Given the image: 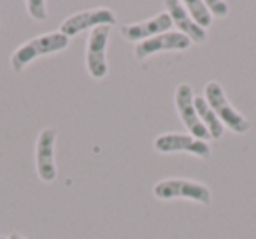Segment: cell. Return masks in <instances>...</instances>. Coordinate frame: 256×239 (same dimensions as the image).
<instances>
[{"label":"cell","mask_w":256,"mask_h":239,"mask_svg":"<svg viewBox=\"0 0 256 239\" xmlns=\"http://www.w3.org/2000/svg\"><path fill=\"white\" fill-rule=\"evenodd\" d=\"M9 239H25L22 234H18V232H12L11 235H9Z\"/></svg>","instance_id":"16"},{"label":"cell","mask_w":256,"mask_h":239,"mask_svg":"<svg viewBox=\"0 0 256 239\" xmlns=\"http://www.w3.org/2000/svg\"><path fill=\"white\" fill-rule=\"evenodd\" d=\"M153 148L158 153H190L202 160L210 158V146L207 141L196 139L192 134L182 132H167L158 136L153 141Z\"/></svg>","instance_id":"4"},{"label":"cell","mask_w":256,"mask_h":239,"mask_svg":"<svg viewBox=\"0 0 256 239\" xmlns=\"http://www.w3.org/2000/svg\"><path fill=\"white\" fill-rule=\"evenodd\" d=\"M207 9L212 16L216 18H224L228 16V4L226 2H220V0H207Z\"/></svg>","instance_id":"15"},{"label":"cell","mask_w":256,"mask_h":239,"mask_svg":"<svg viewBox=\"0 0 256 239\" xmlns=\"http://www.w3.org/2000/svg\"><path fill=\"white\" fill-rule=\"evenodd\" d=\"M204 93H206V100L209 102L210 109L220 118V122L224 125V129H230L232 132L240 134V136L251 130V122L240 111H237L232 106V102L228 100L226 93H224L223 86L220 83L209 81L206 85Z\"/></svg>","instance_id":"2"},{"label":"cell","mask_w":256,"mask_h":239,"mask_svg":"<svg viewBox=\"0 0 256 239\" xmlns=\"http://www.w3.org/2000/svg\"><path fill=\"white\" fill-rule=\"evenodd\" d=\"M25 6L30 18H34L36 22H46L48 20V4L44 0H30Z\"/></svg>","instance_id":"14"},{"label":"cell","mask_w":256,"mask_h":239,"mask_svg":"<svg viewBox=\"0 0 256 239\" xmlns=\"http://www.w3.org/2000/svg\"><path fill=\"white\" fill-rule=\"evenodd\" d=\"M0 239H9V237H6V235H0Z\"/></svg>","instance_id":"17"},{"label":"cell","mask_w":256,"mask_h":239,"mask_svg":"<svg viewBox=\"0 0 256 239\" xmlns=\"http://www.w3.org/2000/svg\"><path fill=\"white\" fill-rule=\"evenodd\" d=\"M164 8H165V13L170 16L172 25L178 29L179 34H182V36L188 37V39L192 41V44L193 43L195 44L206 43L207 32L204 29H200V27L196 25L192 18H190V15L186 13L182 2H179V0H165Z\"/></svg>","instance_id":"11"},{"label":"cell","mask_w":256,"mask_h":239,"mask_svg":"<svg viewBox=\"0 0 256 239\" xmlns=\"http://www.w3.org/2000/svg\"><path fill=\"white\" fill-rule=\"evenodd\" d=\"M174 100H176L178 114H179V118H181L184 129L188 130V134H192L196 139L209 141L210 139L209 132H207V129L202 125V122H200V118L195 109V104H193L195 93H193L192 85H190V83H179L174 93Z\"/></svg>","instance_id":"7"},{"label":"cell","mask_w":256,"mask_h":239,"mask_svg":"<svg viewBox=\"0 0 256 239\" xmlns=\"http://www.w3.org/2000/svg\"><path fill=\"white\" fill-rule=\"evenodd\" d=\"M56 136V129L48 127V129L40 130L36 141V169L37 176L42 183H53L58 176L56 162H54Z\"/></svg>","instance_id":"8"},{"label":"cell","mask_w":256,"mask_h":239,"mask_svg":"<svg viewBox=\"0 0 256 239\" xmlns=\"http://www.w3.org/2000/svg\"><path fill=\"white\" fill-rule=\"evenodd\" d=\"M110 27H96L90 30L86 41V71L93 79H104L109 72L107 65V43H109Z\"/></svg>","instance_id":"5"},{"label":"cell","mask_w":256,"mask_h":239,"mask_svg":"<svg viewBox=\"0 0 256 239\" xmlns=\"http://www.w3.org/2000/svg\"><path fill=\"white\" fill-rule=\"evenodd\" d=\"M153 195L160 200H172V199H188L193 202H198L202 206L210 204V188L202 181H193V179L182 178H168L162 179L153 186Z\"/></svg>","instance_id":"3"},{"label":"cell","mask_w":256,"mask_h":239,"mask_svg":"<svg viewBox=\"0 0 256 239\" xmlns=\"http://www.w3.org/2000/svg\"><path fill=\"white\" fill-rule=\"evenodd\" d=\"M170 29H172L170 16L165 11H162L150 20H144V22H139V23H130V25H123L120 29V32L126 41L137 44V43H142V41L151 39V37H154V36H160V34L170 32Z\"/></svg>","instance_id":"10"},{"label":"cell","mask_w":256,"mask_h":239,"mask_svg":"<svg viewBox=\"0 0 256 239\" xmlns=\"http://www.w3.org/2000/svg\"><path fill=\"white\" fill-rule=\"evenodd\" d=\"M68 43H70V39L65 37L60 30L42 34V36H37L34 39L26 41L12 51L11 60H9L12 72H22L26 65H30L34 60L40 57H48V55H54L67 50Z\"/></svg>","instance_id":"1"},{"label":"cell","mask_w":256,"mask_h":239,"mask_svg":"<svg viewBox=\"0 0 256 239\" xmlns=\"http://www.w3.org/2000/svg\"><path fill=\"white\" fill-rule=\"evenodd\" d=\"M0 23H2V18H0Z\"/></svg>","instance_id":"18"},{"label":"cell","mask_w":256,"mask_h":239,"mask_svg":"<svg viewBox=\"0 0 256 239\" xmlns=\"http://www.w3.org/2000/svg\"><path fill=\"white\" fill-rule=\"evenodd\" d=\"M186 13L190 15V18L200 27V29H209L212 25V15L207 9V4L204 0H184L182 2Z\"/></svg>","instance_id":"13"},{"label":"cell","mask_w":256,"mask_h":239,"mask_svg":"<svg viewBox=\"0 0 256 239\" xmlns=\"http://www.w3.org/2000/svg\"><path fill=\"white\" fill-rule=\"evenodd\" d=\"M118 23V18L112 9L109 8H96L88 11H79L76 15H70L64 20L60 27V32L65 37H76L82 30H93L96 27H112Z\"/></svg>","instance_id":"6"},{"label":"cell","mask_w":256,"mask_h":239,"mask_svg":"<svg viewBox=\"0 0 256 239\" xmlns=\"http://www.w3.org/2000/svg\"><path fill=\"white\" fill-rule=\"evenodd\" d=\"M193 104H195L196 114H198L202 125L206 127L207 132H209L210 139H214V141L221 139V137H223V134H224V125L220 122V118L214 114V111L210 109V106H209V102L206 100V97L195 95Z\"/></svg>","instance_id":"12"},{"label":"cell","mask_w":256,"mask_h":239,"mask_svg":"<svg viewBox=\"0 0 256 239\" xmlns=\"http://www.w3.org/2000/svg\"><path fill=\"white\" fill-rule=\"evenodd\" d=\"M192 46V41L186 36L179 34L178 30H170V32L154 36L142 43H137L134 48V57L137 62H144L150 57L156 53H165V51H186Z\"/></svg>","instance_id":"9"}]
</instances>
